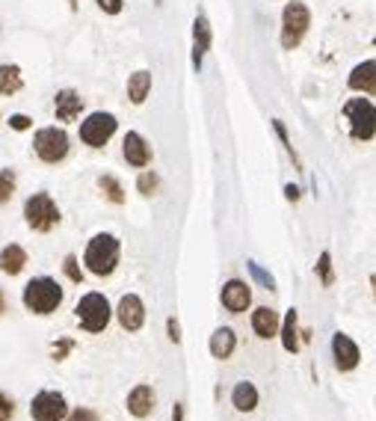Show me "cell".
<instances>
[{"mask_svg":"<svg viewBox=\"0 0 376 421\" xmlns=\"http://www.w3.org/2000/svg\"><path fill=\"white\" fill-rule=\"evenodd\" d=\"M74 312H77V320H80V327H83L86 332H101V329L110 324V315H113V312H110L107 297L98 294V291L83 294Z\"/></svg>","mask_w":376,"mask_h":421,"instance_id":"obj_3","label":"cell"},{"mask_svg":"<svg viewBox=\"0 0 376 421\" xmlns=\"http://www.w3.org/2000/svg\"><path fill=\"white\" fill-rule=\"evenodd\" d=\"M98 6H101L104 13H110V15L121 13V0H98Z\"/></svg>","mask_w":376,"mask_h":421,"instance_id":"obj_33","label":"cell"},{"mask_svg":"<svg viewBox=\"0 0 376 421\" xmlns=\"http://www.w3.org/2000/svg\"><path fill=\"white\" fill-rule=\"evenodd\" d=\"M231 404H234V409H240V413H252V409L258 406V389L249 380L237 383L234 392H231Z\"/></svg>","mask_w":376,"mask_h":421,"instance_id":"obj_21","label":"cell"},{"mask_svg":"<svg viewBox=\"0 0 376 421\" xmlns=\"http://www.w3.org/2000/svg\"><path fill=\"white\" fill-rule=\"evenodd\" d=\"M98 187L104 190V196L110 199V202H116V205L125 202V190H121V184L113 179V175H101V179H98Z\"/></svg>","mask_w":376,"mask_h":421,"instance_id":"obj_25","label":"cell"},{"mask_svg":"<svg viewBox=\"0 0 376 421\" xmlns=\"http://www.w3.org/2000/svg\"><path fill=\"white\" fill-rule=\"evenodd\" d=\"M282 329V345L287 353H296L300 350V329H296V308H287L284 315V324H279Z\"/></svg>","mask_w":376,"mask_h":421,"instance_id":"obj_23","label":"cell"},{"mask_svg":"<svg viewBox=\"0 0 376 421\" xmlns=\"http://www.w3.org/2000/svg\"><path fill=\"white\" fill-rule=\"evenodd\" d=\"M157 184H160V181H157V175H154V172H142L139 181H137V187H139L142 196H151L154 190H157Z\"/></svg>","mask_w":376,"mask_h":421,"instance_id":"obj_29","label":"cell"},{"mask_svg":"<svg viewBox=\"0 0 376 421\" xmlns=\"http://www.w3.org/2000/svg\"><path fill=\"white\" fill-rule=\"evenodd\" d=\"M166 327H169V341H175V345H178V341H181V329H178V320H175V317H169V324H166Z\"/></svg>","mask_w":376,"mask_h":421,"instance_id":"obj_35","label":"cell"},{"mask_svg":"<svg viewBox=\"0 0 376 421\" xmlns=\"http://www.w3.org/2000/svg\"><path fill=\"white\" fill-rule=\"evenodd\" d=\"M237 347V336H234V329H228V327H219L214 336H211V353L216 359H228L231 353H234Z\"/></svg>","mask_w":376,"mask_h":421,"instance_id":"obj_19","label":"cell"},{"mask_svg":"<svg viewBox=\"0 0 376 421\" xmlns=\"http://www.w3.org/2000/svg\"><path fill=\"white\" fill-rule=\"evenodd\" d=\"M9 125H12L15 131H27V128H30V119L18 113V116H9Z\"/></svg>","mask_w":376,"mask_h":421,"instance_id":"obj_34","label":"cell"},{"mask_svg":"<svg viewBox=\"0 0 376 421\" xmlns=\"http://www.w3.org/2000/svg\"><path fill=\"white\" fill-rule=\"evenodd\" d=\"M65 273H69V279H71V282H80V279H83L80 270H77V258H74V256L65 258Z\"/></svg>","mask_w":376,"mask_h":421,"instance_id":"obj_32","label":"cell"},{"mask_svg":"<svg viewBox=\"0 0 376 421\" xmlns=\"http://www.w3.org/2000/svg\"><path fill=\"white\" fill-rule=\"evenodd\" d=\"M53 110H57V119L60 122H74L77 116H80V110H83V98L77 95L74 90H62V92H57Z\"/></svg>","mask_w":376,"mask_h":421,"instance_id":"obj_15","label":"cell"},{"mask_svg":"<svg viewBox=\"0 0 376 421\" xmlns=\"http://www.w3.org/2000/svg\"><path fill=\"white\" fill-rule=\"evenodd\" d=\"M15 193V172L12 170H0V205L9 202Z\"/></svg>","mask_w":376,"mask_h":421,"instance_id":"obj_26","label":"cell"},{"mask_svg":"<svg viewBox=\"0 0 376 421\" xmlns=\"http://www.w3.org/2000/svg\"><path fill=\"white\" fill-rule=\"evenodd\" d=\"M317 273H320V282H323L326 288L335 282V276H332V256H329V252H323V256H320V261H317Z\"/></svg>","mask_w":376,"mask_h":421,"instance_id":"obj_27","label":"cell"},{"mask_svg":"<svg viewBox=\"0 0 376 421\" xmlns=\"http://www.w3.org/2000/svg\"><path fill=\"white\" fill-rule=\"evenodd\" d=\"M24 217L33 231H51L60 223V208L48 193H33L24 202Z\"/></svg>","mask_w":376,"mask_h":421,"instance_id":"obj_4","label":"cell"},{"mask_svg":"<svg viewBox=\"0 0 376 421\" xmlns=\"http://www.w3.org/2000/svg\"><path fill=\"white\" fill-rule=\"evenodd\" d=\"M121 154H125V160H128L130 166H148V163H151L148 142L142 140V134H137V131L125 134V142H121Z\"/></svg>","mask_w":376,"mask_h":421,"instance_id":"obj_13","label":"cell"},{"mask_svg":"<svg viewBox=\"0 0 376 421\" xmlns=\"http://www.w3.org/2000/svg\"><path fill=\"white\" fill-rule=\"evenodd\" d=\"M116 125L119 122L113 113H92L80 125V140L89 149H101V146H107V140L116 134Z\"/></svg>","mask_w":376,"mask_h":421,"instance_id":"obj_8","label":"cell"},{"mask_svg":"<svg viewBox=\"0 0 376 421\" xmlns=\"http://www.w3.org/2000/svg\"><path fill=\"white\" fill-rule=\"evenodd\" d=\"M21 90V69L18 65H0V95H12Z\"/></svg>","mask_w":376,"mask_h":421,"instance_id":"obj_24","label":"cell"},{"mask_svg":"<svg viewBox=\"0 0 376 421\" xmlns=\"http://www.w3.org/2000/svg\"><path fill=\"white\" fill-rule=\"evenodd\" d=\"M119 252H121L119 240L113 235H107V231H101V235H95L89 240V247H86L83 264L95 276H110L116 270V264H119Z\"/></svg>","mask_w":376,"mask_h":421,"instance_id":"obj_2","label":"cell"},{"mask_svg":"<svg viewBox=\"0 0 376 421\" xmlns=\"http://www.w3.org/2000/svg\"><path fill=\"white\" fill-rule=\"evenodd\" d=\"M27 264V252L18 247V243H9V247L0 249V270L9 273V276H18L21 270H24Z\"/></svg>","mask_w":376,"mask_h":421,"instance_id":"obj_18","label":"cell"},{"mask_svg":"<svg viewBox=\"0 0 376 421\" xmlns=\"http://www.w3.org/2000/svg\"><path fill=\"white\" fill-rule=\"evenodd\" d=\"M65 413H69V404H65V395L60 392H39L30 404V415L33 421H62Z\"/></svg>","mask_w":376,"mask_h":421,"instance_id":"obj_9","label":"cell"},{"mask_svg":"<svg viewBox=\"0 0 376 421\" xmlns=\"http://www.w3.org/2000/svg\"><path fill=\"white\" fill-rule=\"evenodd\" d=\"M24 306L33 315H51L62 306V288L51 276H36L24 288Z\"/></svg>","mask_w":376,"mask_h":421,"instance_id":"obj_1","label":"cell"},{"mask_svg":"<svg viewBox=\"0 0 376 421\" xmlns=\"http://www.w3.org/2000/svg\"><path fill=\"white\" fill-rule=\"evenodd\" d=\"M116 317H119L121 329L137 332L142 324H146V306H142V300H139L137 294H125V297H121V300H119Z\"/></svg>","mask_w":376,"mask_h":421,"instance_id":"obj_11","label":"cell"},{"mask_svg":"<svg viewBox=\"0 0 376 421\" xmlns=\"http://www.w3.org/2000/svg\"><path fill=\"white\" fill-rule=\"evenodd\" d=\"M344 116L350 122V134L356 140H373V101L370 98H352L344 107Z\"/></svg>","mask_w":376,"mask_h":421,"instance_id":"obj_6","label":"cell"},{"mask_svg":"<svg viewBox=\"0 0 376 421\" xmlns=\"http://www.w3.org/2000/svg\"><path fill=\"white\" fill-rule=\"evenodd\" d=\"M287 199H293V202H296V199H300V187L287 184Z\"/></svg>","mask_w":376,"mask_h":421,"instance_id":"obj_38","label":"cell"},{"mask_svg":"<svg viewBox=\"0 0 376 421\" xmlns=\"http://www.w3.org/2000/svg\"><path fill=\"white\" fill-rule=\"evenodd\" d=\"M207 45H211V27H207L205 15H198L196 18V30H193V63H196V69L202 65V57L207 53Z\"/></svg>","mask_w":376,"mask_h":421,"instance_id":"obj_20","label":"cell"},{"mask_svg":"<svg viewBox=\"0 0 376 421\" xmlns=\"http://www.w3.org/2000/svg\"><path fill=\"white\" fill-rule=\"evenodd\" d=\"M252 329H255L258 338H273L275 332H279V315L267 306L255 308V312H252Z\"/></svg>","mask_w":376,"mask_h":421,"instance_id":"obj_16","label":"cell"},{"mask_svg":"<svg viewBox=\"0 0 376 421\" xmlns=\"http://www.w3.org/2000/svg\"><path fill=\"white\" fill-rule=\"evenodd\" d=\"M74 345H71V341H62V345L60 347H53V359H62L65 356V353H69Z\"/></svg>","mask_w":376,"mask_h":421,"instance_id":"obj_36","label":"cell"},{"mask_svg":"<svg viewBox=\"0 0 376 421\" xmlns=\"http://www.w3.org/2000/svg\"><path fill=\"white\" fill-rule=\"evenodd\" d=\"M33 149L45 163H60L69 154V137H65L62 128H42L33 140Z\"/></svg>","mask_w":376,"mask_h":421,"instance_id":"obj_7","label":"cell"},{"mask_svg":"<svg viewBox=\"0 0 376 421\" xmlns=\"http://www.w3.org/2000/svg\"><path fill=\"white\" fill-rule=\"evenodd\" d=\"M252 303V291H249V285L246 282H240V279H231L223 285V306L228 308V312H246Z\"/></svg>","mask_w":376,"mask_h":421,"instance_id":"obj_12","label":"cell"},{"mask_svg":"<svg viewBox=\"0 0 376 421\" xmlns=\"http://www.w3.org/2000/svg\"><path fill=\"white\" fill-rule=\"evenodd\" d=\"M151 92V74L148 72H134L128 77V98L134 104H142Z\"/></svg>","mask_w":376,"mask_h":421,"instance_id":"obj_22","label":"cell"},{"mask_svg":"<svg viewBox=\"0 0 376 421\" xmlns=\"http://www.w3.org/2000/svg\"><path fill=\"white\" fill-rule=\"evenodd\" d=\"M249 273L252 276H255V279L264 285V288H267V291H275V279H273V276L267 273V270H264L261 267V264H255V261H249Z\"/></svg>","mask_w":376,"mask_h":421,"instance_id":"obj_28","label":"cell"},{"mask_svg":"<svg viewBox=\"0 0 376 421\" xmlns=\"http://www.w3.org/2000/svg\"><path fill=\"white\" fill-rule=\"evenodd\" d=\"M373 72H376V63H373V60L356 65V69H352V74H350V90L373 95V90H376V77H373Z\"/></svg>","mask_w":376,"mask_h":421,"instance_id":"obj_17","label":"cell"},{"mask_svg":"<svg viewBox=\"0 0 376 421\" xmlns=\"http://www.w3.org/2000/svg\"><path fill=\"white\" fill-rule=\"evenodd\" d=\"M172 421H184V406H181V404H175V409H172Z\"/></svg>","mask_w":376,"mask_h":421,"instance_id":"obj_37","label":"cell"},{"mask_svg":"<svg viewBox=\"0 0 376 421\" xmlns=\"http://www.w3.org/2000/svg\"><path fill=\"white\" fill-rule=\"evenodd\" d=\"M0 312H3V291H0Z\"/></svg>","mask_w":376,"mask_h":421,"instance_id":"obj_39","label":"cell"},{"mask_svg":"<svg viewBox=\"0 0 376 421\" xmlns=\"http://www.w3.org/2000/svg\"><path fill=\"white\" fill-rule=\"evenodd\" d=\"M154 389L151 386H146V383H139L134 392L128 395V413L134 415V418H148L151 413H154Z\"/></svg>","mask_w":376,"mask_h":421,"instance_id":"obj_14","label":"cell"},{"mask_svg":"<svg viewBox=\"0 0 376 421\" xmlns=\"http://www.w3.org/2000/svg\"><path fill=\"white\" fill-rule=\"evenodd\" d=\"M332 356H335L338 371H352L359 365L361 353H359V345L347 336V332H335V336H332Z\"/></svg>","mask_w":376,"mask_h":421,"instance_id":"obj_10","label":"cell"},{"mask_svg":"<svg viewBox=\"0 0 376 421\" xmlns=\"http://www.w3.org/2000/svg\"><path fill=\"white\" fill-rule=\"evenodd\" d=\"M308 24H311V15H308V6L300 3V0H291L282 13V45L291 51L302 42V36L308 33Z\"/></svg>","mask_w":376,"mask_h":421,"instance_id":"obj_5","label":"cell"},{"mask_svg":"<svg viewBox=\"0 0 376 421\" xmlns=\"http://www.w3.org/2000/svg\"><path fill=\"white\" fill-rule=\"evenodd\" d=\"M62 421H101V418H98V413H95V409L77 406L74 413H65V418H62Z\"/></svg>","mask_w":376,"mask_h":421,"instance_id":"obj_30","label":"cell"},{"mask_svg":"<svg viewBox=\"0 0 376 421\" xmlns=\"http://www.w3.org/2000/svg\"><path fill=\"white\" fill-rule=\"evenodd\" d=\"M15 415V404H12V397H6L3 392H0V421H9Z\"/></svg>","mask_w":376,"mask_h":421,"instance_id":"obj_31","label":"cell"}]
</instances>
